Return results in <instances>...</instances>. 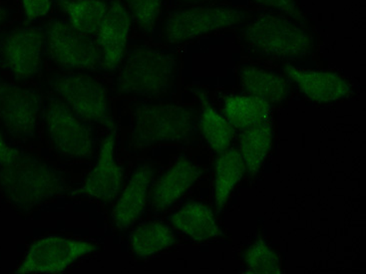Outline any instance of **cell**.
<instances>
[{
	"label": "cell",
	"mask_w": 366,
	"mask_h": 274,
	"mask_svg": "<svg viewBox=\"0 0 366 274\" xmlns=\"http://www.w3.org/2000/svg\"><path fill=\"white\" fill-rule=\"evenodd\" d=\"M143 34H151L162 9L163 0H124Z\"/></svg>",
	"instance_id": "obj_26"
},
{
	"label": "cell",
	"mask_w": 366,
	"mask_h": 274,
	"mask_svg": "<svg viewBox=\"0 0 366 274\" xmlns=\"http://www.w3.org/2000/svg\"><path fill=\"white\" fill-rule=\"evenodd\" d=\"M244 263L252 273L276 274L282 273L279 255L264 240H257L244 253Z\"/></svg>",
	"instance_id": "obj_25"
},
{
	"label": "cell",
	"mask_w": 366,
	"mask_h": 274,
	"mask_svg": "<svg viewBox=\"0 0 366 274\" xmlns=\"http://www.w3.org/2000/svg\"><path fill=\"white\" fill-rule=\"evenodd\" d=\"M274 140L272 123L244 130L241 136V156L251 176H256L264 165Z\"/></svg>",
	"instance_id": "obj_22"
},
{
	"label": "cell",
	"mask_w": 366,
	"mask_h": 274,
	"mask_svg": "<svg viewBox=\"0 0 366 274\" xmlns=\"http://www.w3.org/2000/svg\"><path fill=\"white\" fill-rule=\"evenodd\" d=\"M25 17L36 20L46 16L51 7L52 0H21Z\"/></svg>",
	"instance_id": "obj_28"
},
{
	"label": "cell",
	"mask_w": 366,
	"mask_h": 274,
	"mask_svg": "<svg viewBox=\"0 0 366 274\" xmlns=\"http://www.w3.org/2000/svg\"><path fill=\"white\" fill-rule=\"evenodd\" d=\"M45 49L57 66L66 70L103 69L98 42L64 20L53 19L44 30Z\"/></svg>",
	"instance_id": "obj_8"
},
{
	"label": "cell",
	"mask_w": 366,
	"mask_h": 274,
	"mask_svg": "<svg viewBox=\"0 0 366 274\" xmlns=\"http://www.w3.org/2000/svg\"><path fill=\"white\" fill-rule=\"evenodd\" d=\"M41 108L39 93L11 83L0 82V120L14 137L26 139L35 134Z\"/></svg>",
	"instance_id": "obj_11"
},
{
	"label": "cell",
	"mask_w": 366,
	"mask_h": 274,
	"mask_svg": "<svg viewBox=\"0 0 366 274\" xmlns=\"http://www.w3.org/2000/svg\"><path fill=\"white\" fill-rule=\"evenodd\" d=\"M98 250L94 243L59 235L40 238L30 246L16 273H59Z\"/></svg>",
	"instance_id": "obj_9"
},
{
	"label": "cell",
	"mask_w": 366,
	"mask_h": 274,
	"mask_svg": "<svg viewBox=\"0 0 366 274\" xmlns=\"http://www.w3.org/2000/svg\"><path fill=\"white\" fill-rule=\"evenodd\" d=\"M252 1L264 9H272L277 14L290 17L297 24L302 25L305 24V15L295 0H252Z\"/></svg>",
	"instance_id": "obj_27"
},
{
	"label": "cell",
	"mask_w": 366,
	"mask_h": 274,
	"mask_svg": "<svg viewBox=\"0 0 366 274\" xmlns=\"http://www.w3.org/2000/svg\"><path fill=\"white\" fill-rule=\"evenodd\" d=\"M154 176L153 166L148 163L139 166L134 171L111 213L112 223L117 230H128L142 217L150 196Z\"/></svg>",
	"instance_id": "obj_15"
},
{
	"label": "cell",
	"mask_w": 366,
	"mask_h": 274,
	"mask_svg": "<svg viewBox=\"0 0 366 274\" xmlns=\"http://www.w3.org/2000/svg\"><path fill=\"white\" fill-rule=\"evenodd\" d=\"M285 74L310 101L330 104L345 99L352 92V85L335 72L302 69L287 65Z\"/></svg>",
	"instance_id": "obj_14"
},
{
	"label": "cell",
	"mask_w": 366,
	"mask_h": 274,
	"mask_svg": "<svg viewBox=\"0 0 366 274\" xmlns=\"http://www.w3.org/2000/svg\"><path fill=\"white\" fill-rule=\"evenodd\" d=\"M241 86L247 95L259 98L269 104H281L290 97L289 82L282 75L257 66H244L239 69Z\"/></svg>",
	"instance_id": "obj_17"
},
{
	"label": "cell",
	"mask_w": 366,
	"mask_h": 274,
	"mask_svg": "<svg viewBox=\"0 0 366 274\" xmlns=\"http://www.w3.org/2000/svg\"><path fill=\"white\" fill-rule=\"evenodd\" d=\"M176 236L170 226L160 221H149L131 233L130 246L133 255L141 260L152 258L172 248Z\"/></svg>",
	"instance_id": "obj_20"
},
{
	"label": "cell",
	"mask_w": 366,
	"mask_h": 274,
	"mask_svg": "<svg viewBox=\"0 0 366 274\" xmlns=\"http://www.w3.org/2000/svg\"><path fill=\"white\" fill-rule=\"evenodd\" d=\"M131 30V16L119 0H112L98 30V45L102 55V68L113 71L125 57Z\"/></svg>",
	"instance_id": "obj_13"
},
{
	"label": "cell",
	"mask_w": 366,
	"mask_h": 274,
	"mask_svg": "<svg viewBox=\"0 0 366 274\" xmlns=\"http://www.w3.org/2000/svg\"><path fill=\"white\" fill-rule=\"evenodd\" d=\"M244 172L246 167L239 151L229 148L219 154L214 176V203L219 210H223L234 188L241 182Z\"/></svg>",
	"instance_id": "obj_21"
},
{
	"label": "cell",
	"mask_w": 366,
	"mask_h": 274,
	"mask_svg": "<svg viewBox=\"0 0 366 274\" xmlns=\"http://www.w3.org/2000/svg\"><path fill=\"white\" fill-rule=\"evenodd\" d=\"M49 86L84 122L114 128L107 89L95 78L85 74L55 75L49 80Z\"/></svg>",
	"instance_id": "obj_6"
},
{
	"label": "cell",
	"mask_w": 366,
	"mask_h": 274,
	"mask_svg": "<svg viewBox=\"0 0 366 274\" xmlns=\"http://www.w3.org/2000/svg\"><path fill=\"white\" fill-rule=\"evenodd\" d=\"M48 139L58 154L75 160H87L95 152V141L90 124L75 115L57 97H49L44 108Z\"/></svg>",
	"instance_id": "obj_7"
},
{
	"label": "cell",
	"mask_w": 366,
	"mask_h": 274,
	"mask_svg": "<svg viewBox=\"0 0 366 274\" xmlns=\"http://www.w3.org/2000/svg\"><path fill=\"white\" fill-rule=\"evenodd\" d=\"M199 121L188 108L175 104H142L133 112L131 142L141 150L163 143L190 140L198 131Z\"/></svg>",
	"instance_id": "obj_3"
},
{
	"label": "cell",
	"mask_w": 366,
	"mask_h": 274,
	"mask_svg": "<svg viewBox=\"0 0 366 274\" xmlns=\"http://www.w3.org/2000/svg\"><path fill=\"white\" fill-rule=\"evenodd\" d=\"M44 46V29L19 27L2 40L0 55L5 67L16 79H31L41 71Z\"/></svg>",
	"instance_id": "obj_10"
},
{
	"label": "cell",
	"mask_w": 366,
	"mask_h": 274,
	"mask_svg": "<svg viewBox=\"0 0 366 274\" xmlns=\"http://www.w3.org/2000/svg\"><path fill=\"white\" fill-rule=\"evenodd\" d=\"M123 177L122 168L115 158V132H112L101 144L99 157L84 185L74 193L101 202H112L121 192Z\"/></svg>",
	"instance_id": "obj_12"
},
{
	"label": "cell",
	"mask_w": 366,
	"mask_h": 274,
	"mask_svg": "<svg viewBox=\"0 0 366 274\" xmlns=\"http://www.w3.org/2000/svg\"><path fill=\"white\" fill-rule=\"evenodd\" d=\"M201 168L193 161L182 157L161 176L150 192L151 208L155 212L168 210L197 182Z\"/></svg>",
	"instance_id": "obj_16"
},
{
	"label": "cell",
	"mask_w": 366,
	"mask_h": 274,
	"mask_svg": "<svg viewBox=\"0 0 366 274\" xmlns=\"http://www.w3.org/2000/svg\"><path fill=\"white\" fill-rule=\"evenodd\" d=\"M202 132L207 143L217 154L228 150L234 137L233 126L214 108L206 105L201 114Z\"/></svg>",
	"instance_id": "obj_24"
},
{
	"label": "cell",
	"mask_w": 366,
	"mask_h": 274,
	"mask_svg": "<svg viewBox=\"0 0 366 274\" xmlns=\"http://www.w3.org/2000/svg\"><path fill=\"white\" fill-rule=\"evenodd\" d=\"M179 1L188 4H204V2L212 1V0H179Z\"/></svg>",
	"instance_id": "obj_30"
},
{
	"label": "cell",
	"mask_w": 366,
	"mask_h": 274,
	"mask_svg": "<svg viewBox=\"0 0 366 274\" xmlns=\"http://www.w3.org/2000/svg\"><path fill=\"white\" fill-rule=\"evenodd\" d=\"M249 49L262 56L279 60H302L314 51V39L302 24L277 12H261L242 29Z\"/></svg>",
	"instance_id": "obj_1"
},
{
	"label": "cell",
	"mask_w": 366,
	"mask_h": 274,
	"mask_svg": "<svg viewBox=\"0 0 366 274\" xmlns=\"http://www.w3.org/2000/svg\"><path fill=\"white\" fill-rule=\"evenodd\" d=\"M249 19L246 10L229 5H195L172 11L163 25L169 44H181L204 35L229 29Z\"/></svg>",
	"instance_id": "obj_5"
},
{
	"label": "cell",
	"mask_w": 366,
	"mask_h": 274,
	"mask_svg": "<svg viewBox=\"0 0 366 274\" xmlns=\"http://www.w3.org/2000/svg\"><path fill=\"white\" fill-rule=\"evenodd\" d=\"M7 19V11L4 9V7L0 6V24L4 21L5 19Z\"/></svg>",
	"instance_id": "obj_31"
},
{
	"label": "cell",
	"mask_w": 366,
	"mask_h": 274,
	"mask_svg": "<svg viewBox=\"0 0 366 274\" xmlns=\"http://www.w3.org/2000/svg\"><path fill=\"white\" fill-rule=\"evenodd\" d=\"M0 190L24 212H31L64 191L56 171L34 156L20 153L16 159L0 166Z\"/></svg>",
	"instance_id": "obj_2"
},
{
	"label": "cell",
	"mask_w": 366,
	"mask_h": 274,
	"mask_svg": "<svg viewBox=\"0 0 366 274\" xmlns=\"http://www.w3.org/2000/svg\"><path fill=\"white\" fill-rule=\"evenodd\" d=\"M172 225L191 240H213L223 235L213 210L201 203H188L171 215Z\"/></svg>",
	"instance_id": "obj_18"
},
{
	"label": "cell",
	"mask_w": 366,
	"mask_h": 274,
	"mask_svg": "<svg viewBox=\"0 0 366 274\" xmlns=\"http://www.w3.org/2000/svg\"><path fill=\"white\" fill-rule=\"evenodd\" d=\"M272 105L251 95L227 98L224 114L229 124L242 131L272 123Z\"/></svg>",
	"instance_id": "obj_19"
},
{
	"label": "cell",
	"mask_w": 366,
	"mask_h": 274,
	"mask_svg": "<svg viewBox=\"0 0 366 274\" xmlns=\"http://www.w3.org/2000/svg\"><path fill=\"white\" fill-rule=\"evenodd\" d=\"M21 151L14 149L5 143L1 132H0V166L6 165L12 162L20 155Z\"/></svg>",
	"instance_id": "obj_29"
},
{
	"label": "cell",
	"mask_w": 366,
	"mask_h": 274,
	"mask_svg": "<svg viewBox=\"0 0 366 274\" xmlns=\"http://www.w3.org/2000/svg\"><path fill=\"white\" fill-rule=\"evenodd\" d=\"M68 24L81 34H97L107 10L102 0H61Z\"/></svg>",
	"instance_id": "obj_23"
},
{
	"label": "cell",
	"mask_w": 366,
	"mask_h": 274,
	"mask_svg": "<svg viewBox=\"0 0 366 274\" xmlns=\"http://www.w3.org/2000/svg\"><path fill=\"white\" fill-rule=\"evenodd\" d=\"M176 58L150 47L131 50L117 77L120 94L156 97L165 94L175 79Z\"/></svg>",
	"instance_id": "obj_4"
}]
</instances>
